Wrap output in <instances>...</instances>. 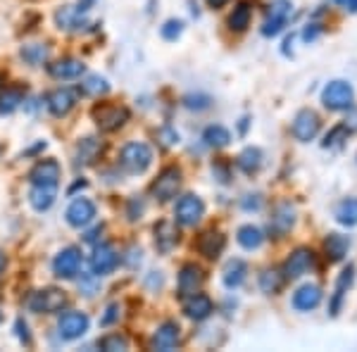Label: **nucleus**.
<instances>
[{"label":"nucleus","mask_w":357,"mask_h":352,"mask_svg":"<svg viewBox=\"0 0 357 352\" xmlns=\"http://www.w3.org/2000/svg\"><path fill=\"white\" fill-rule=\"evenodd\" d=\"M5 264H8V257H5V252L0 250V274L5 271Z\"/></svg>","instance_id":"nucleus-54"},{"label":"nucleus","mask_w":357,"mask_h":352,"mask_svg":"<svg viewBox=\"0 0 357 352\" xmlns=\"http://www.w3.org/2000/svg\"><path fill=\"white\" fill-rule=\"evenodd\" d=\"M293 309L298 312H312L319 307L321 303V288L314 284H305L293 293Z\"/></svg>","instance_id":"nucleus-21"},{"label":"nucleus","mask_w":357,"mask_h":352,"mask_svg":"<svg viewBox=\"0 0 357 352\" xmlns=\"http://www.w3.org/2000/svg\"><path fill=\"white\" fill-rule=\"evenodd\" d=\"M284 279L286 276H281L279 269H264L260 274V291L267 293V296H276L284 286Z\"/></svg>","instance_id":"nucleus-37"},{"label":"nucleus","mask_w":357,"mask_h":352,"mask_svg":"<svg viewBox=\"0 0 357 352\" xmlns=\"http://www.w3.org/2000/svg\"><path fill=\"white\" fill-rule=\"evenodd\" d=\"M91 326V319L84 312H65V314L57 319V336L62 340H79L86 336Z\"/></svg>","instance_id":"nucleus-8"},{"label":"nucleus","mask_w":357,"mask_h":352,"mask_svg":"<svg viewBox=\"0 0 357 352\" xmlns=\"http://www.w3.org/2000/svg\"><path fill=\"white\" fill-rule=\"evenodd\" d=\"M119 319V305H107L105 314L100 316V326H112Z\"/></svg>","instance_id":"nucleus-44"},{"label":"nucleus","mask_w":357,"mask_h":352,"mask_svg":"<svg viewBox=\"0 0 357 352\" xmlns=\"http://www.w3.org/2000/svg\"><path fill=\"white\" fill-rule=\"evenodd\" d=\"M203 281H205V274L198 264H183L178 269V279H176V286H178V296L181 298H188L193 293H198L203 288Z\"/></svg>","instance_id":"nucleus-14"},{"label":"nucleus","mask_w":357,"mask_h":352,"mask_svg":"<svg viewBox=\"0 0 357 352\" xmlns=\"http://www.w3.org/2000/svg\"><path fill=\"white\" fill-rule=\"evenodd\" d=\"M98 155H100V141L89 136L84 141H79L77 153H74V162H77V167H89L96 162Z\"/></svg>","instance_id":"nucleus-28"},{"label":"nucleus","mask_w":357,"mask_h":352,"mask_svg":"<svg viewBox=\"0 0 357 352\" xmlns=\"http://www.w3.org/2000/svg\"><path fill=\"white\" fill-rule=\"evenodd\" d=\"M0 155H3V146H0Z\"/></svg>","instance_id":"nucleus-59"},{"label":"nucleus","mask_w":357,"mask_h":352,"mask_svg":"<svg viewBox=\"0 0 357 352\" xmlns=\"http://www.w3.org/2000/svg\"><path fill=\"white\" fill-rule=\"evenodd\" d=\"M117 264H119V255L110 243H100L93 250V255H91V271H93L96 276L112 274V271L117 269Z\"/></svg>","instance_id":"nucleus-12"},{"label":"nucleus","mask_w":357,"mask_h":352,"mask_svg":"<svg viewBox=\"0 0 357 352\" xmlns=\"http://www.w3.org/2000/svg\"><path fill=\"white\" fill-rule=\"evenodd\" d=\"M93 3H96V0H82V5H79V8H82L84 13H86V10H89V8H91V5H93Z\"/></svg>","instance_id":"nucleus-55"},{"label":"nucleus","mask_w":357,"mask_h":352,"mask_svg":"<svg viewBox=\"0 0 357 352\" xmlns=\"http://www.w3.org/2000/svg\"><path fill=\"white\" fill-rule=\"evenodd\" d=\"M293 224H296V207L291 203L276 205L272 212V219H269V231H272L276 238H281V236H286L293 229Z\"/></svg>","instance_id":"nucleus-16"},{"label":"nucleus","mask_w":357,"mask_h":352,"mask_svg":"<svg viewBox=\"0 0 357 352\" xmlns=\"http://www.w3.org/2000/svg\"><path fill=\"white\" fill-rule=\"evenodd\" d=\"M77 105V93L69 89H57L48 95V109L55 117H65Z\"/></svg>","instance_id":"nucleus-22"},{"label":"nucleus","mask_w":357,"mask_h":352,"mask_svg":"<svg viewBox=\"0 0 357 352\" xmlns=\"http://www.w3.org/2000/svg\"><path fill=\"white\" fill-rule=\"evenodd\" d=\"M312 267H314V252L310 247H296L284 264V276L286 279H301Z\"/></svg>","instance_id":"nucleus-11"},{"label":"nucleus","mask_w":357,"mask_h":352,"mask_svg":"<svg viewBox=\"0 0 357 352\" xmlns=\"http://www.w3.org/2000/svg\"><path fill=\"white\" fill-rule=\"evenodd\" d=\"M224 247H227V238H224L220 231H205V234H200V238L195 240V250L205 259H220Z\"/></svg>","instance_id":"nucleus-18"},{"label":"nucleus","mask_w":357,"mask_h":352,"mask_svg":"<svg viewBox=\"0 0 357 352\" xmlns=\"http://www.w3.org/2000/svg\"><path fill=\"white\" fill-rule=\"evenodd\" d=\"M319 129H321V119H319V114L312 112V109H301L291 124V134L301 143L314 141L317 134H319Z\"/></svg>","instance_id":"nucleus-9"},{"label":"nucleus","mask_w":357,"mask_h":352,"mask_svg":"<svg viewBox=\"0 0 357 352\" xmlns=\"http://www.w3.org/2000/svg\"><path fill=\"white\" fill-rule=\"evenodd\" d=\"M215 312V303L210 298L203 296V293H193V296L183 298V314L193 321H205L207 316Z\"/></svg>","instance_id":"nucleus-17"},{"label":"nucleus","mask_w":357,"mask_h":352,"mask_svg":"<svg viewBox=\"0 0 357 352\" xmlns=\"http://www.w3.org/2000/svg\"><path fill=\"white\" fill-rule=\"evenodd\" d=\"M321 102H324L326 109L331 112H341V109H348L355 102V91L353 86L343 79H336V82H329L321 91Z\"/></svg>","instance_id":"nucleus-4"},{"label":"nucleus","mask_w":357,"mask_h":352,"mask_svg":"<svg viewBox=\"0 0 357 352\" xmlns=\"http://www.w3.org/2000/svg\"><path fill=\"white\" fill-rule=\"evenodd\" d=\"M174 217H176V222L181 224V227H195V224L205 217L203 198H198V195H193V193L181 195L176 207H174Z\"/></svg>","instance_id":"nucleus-6"},{"label":"nucleus","mask_w":357,"mask_h":352,"mask_svg":"<svg viewBox=\"0 0 357 352\" xmlns=\"http://www.w3.org/2000/svg\"><path fill=\"white\" fill-rule=\"evenodd\" d=\"M96 219V205L89 198H77L72 205L67 207V224L74 229H84L89 227Z\"/></svg>","instance_id":"nucleus-15"},{"label":"nucleus","mask_w":357,"mask_h":352,"mask_svg":"<svg viewBox=\"0 0 357 352\" xmlns=\"http://www.w3.org/2000/svg\"><path fill=\"white\" fill-rule=\"evenodd\" d=\"M207 3V8H212V10H220V8H224V5L229 3V0H205Z\"/></svg>","instance_id":"nucleus-51"},{"label":"nucleus","mask_w":357,"mask_h":352,"mask_svg":"<svg viewBox=\"0 0 357 352\" xmlns=\"http://www.w3.org/2000/svg\"><path fill=\"white\" fill-rule=\"evenodd\" d=\"M86 72V65L77 57H62V60L48 65V74L53 79H60V82H67V79H79Z\"/></svg>","instance_id":"nucleus-20"},{"label":"nucleus","mask_w":357,"mask_h":352,"mask_svg":"<svg viewBox=\"0 0 357 352\" xmlns=\"http://www.w3.org/2000/svg\"><path fill=\"white\" fill-rule=\"evenodd\" d=\"M336 3H338V5H343V8H345V5H348L350 0H336Z\"/></svg>","instance_id":"nucleus-57"},{"label":"nucleus","mask_w":357,"mask_h":352,"mask_svg":"<svg viewBox=\"0 0 357 352\" xmlns=\"http://www.w3.org/2000/svg\"><path fill=\"white\" fill-rule=\"evenodd\" d=\"M203 141H205V146H210V148H227L229 143H231V134H229V129H224L222 124H212L203 131Z\"/></svg>","instance_id":"nucleus-34"},{"label":"nucleus","mask_w":357,"mask_h":352,"mask_svg":"<svg viewBox=\"0 0 357 352\" xmlns=\"http://www.w3.org/2000/svg\"><path fill=\"white\" fill-rule=\"evenodd\" d=\"M0 324H3V312H0Z\"/></svg>","instance_id":"nucleus-58"},{"label":"nucleus","mask_w":357,"mask_h":352,"mask_svg":"<svg viewBox=\"0 0 357 352\" xmlns=\"http://www.w3.org/2000/svg\"><path fill=\"white\" fill-rule=\"evenodd\" d=\"M82 269V250L79 247H65L53 259V271L57 279H74Z\"/></svg>","instance_id":"nucleus-10"},{"label":"nucleus","mask_w":357,"mask_h":352,"mask_svg":"<svg viewBox=\"0 0 357 352\" xmlns=\"http://www.w3.org/2000/svg\"><path fill=\"white\" fill-rule=\"evenodd\" d=\"M178 243V231L172 222H158L155 224V247L160 252H172V247Z\"/></svg>","instance_id":"nucleus-25"},{"label":"nucleus","mask_w":357,"mask_h":352,"mask_svg":"<svg viewBox=\"0 0 357 352\" xmlns=\"http://www.w3.org/2000/svg\"><path fill=\"white\" fill-rule=\"evenodd\" d=\"M178 338H181V326L176 321H162V324L155 328L151 348L160 352H172L178 345Z\"/></svg>","instance_id":"nucleus-13"},{"label":"nucleus","mask_w":357,"mask_h":352,"mask_svg":"<svg viewBox=\"0 0 357 352\" xmlns=\"http://www.w3.org/2000/svg\"><path fill=\"white\" fill-rule=\"evenodd\" d=\"M319 33H321V26H319V24H310V26L303 31V38H305V41H314V38L319 36Z\"/></svg>","instance_id":"nucleus-50"},{"label":"nucleus","mask_w":357,"mask_h":352,"mask_svg":"<svg viewBox=\"0 0 357 352\" xmlns=\"http://www.w3.org/2000/svg\"><path fill=\"white\" fill-rule=\"evenodd\" d=\"M26 305L36 314H55L67 305V293L60 288H41V291L29 296Z\"/></svg>","instance_id":"nucleus-3"},{"label":"nucleus","mask_w":357,"mask_h":352,"mask_svg":"<svg viewBox=\"0 0 357 352\" xmlns=\"http://www.w3.org/2000/svg\"><path fill=\"white\" fill-rule=\"evenodd\" d=\"M98 348L105 352H124L129 350V338L124 333H107V336L98 340Z\"/></svg>","instance_id":"nucleus-39"},{"label":"nucleus","mask_w":357,"mask_h":352,"mask_svg":"<svg viewBox=\"0 0 357 352\" xmlns=\"http://www.w3.org/2000/svg\"><path fill=\"white\" fill-rule=\"evenodd\" d=\"M55 24L65 31H82L86 26L84 10L82 8H62L55 13Z\"/></svg>","instance_id":"nucleus-26"},{"label":"nucleus","mask_w":357,"mask_h":352,"mask_svg":"<svg viewBox=\"0 0 357 352\" xmlns=\"http://www.w3.org/2000/svg\"><path fill=\"white\" fill-rule=\"evenodd\" d=\"M291 10H293L291 0H272L267 20H264V24H262V36L272 38V36H276V33L284 31V26L289 24Z\"/></svg>","instance_id":"nucleus-7"},{"label":"nucleus","mask_w":357,"mask_h":352,"mask_svg":"<svg viewBox=\"0 0 357 352\" xmlns=\"http://www.w3.org/2000/svg\"><path fill=\"white\" fill-rule=\"evenodd\" d=\"M245 276H248V264L243 262V259H229L227 267H224L222 281H224V286H227L229 291H236V288L243 286Z\"/></svg>","instance_id":"nucleus-27"},{"label":"nucleus","mask_w":357,"mask_h":352,"mask_svg":"<svg viewBox=\"0 0 357 352\" xmlns=\"http://www.w3.org/2000/svg\"><path fill=\"white\" fill-rule=\"evenodd\" d=\"M348 134H350V131L345 129V124L333 126L329 134L324 136V141H321V148H336V146H341V141H343V138L348 136Z\"/></svg>","instance_id":"nucleus-40"},{"label":"nucleus","mask_w":357,"mask_h":352,"mask_svg":"<svg viewBox=\"0 0 357 352\" xmlns=\"http://www.w3.org/2000/svg\"><path fill=\"white\" fill-rule=\"evenodd\" d=\"M57 198V186H45V183H33L31 193H29V203L36 212L50 210Z\"/></svg>","instance_id":"nucleus-24"},{"label":"nucleus","mask_w":357,"mask_h":352,"mask_svg":"<svg viewBox=\"0 0 357 352\" xmlns=\"http://www.w3.org/2000/svg\"><path fill=\"white\" fill-rule=\"evenodd\" d=\"M345 129H348V131H357V107L355 105L348 107V119H345Z\"/></svg>","instance_id":"nucleus-49"},{"label":"nucleus","mask_w":357,"mask_h":352,"mask_svg":"<svg viewBox=\"0 0 357 352\" xmlns=\"http://www.w3.org/2000/svg\"><path fill=\"white\" fill-rule=\"evenodd\" d=\"M186 107H191V109H205V107H210V98H193V95H188L186 98Z\"/></svg>","instance_id":"nucleus-48"},{"label":"nucleus","mask_w":357,"mask_h":352,"mask_svg":"<svg viewBox=\"0 0 357 352\" xmlns=\"http://www.w3.org/2000/svg\"><path fill=\"white\" fill-rule=\"evenodd\" d=\"M262 160H264L262 150L250 146V148L241 150V155L236 158V167H238L243 174H257V171H260V167H262Z\"/></svg>","instance_id":"nucleus-30"},{"label":"nucleus","mask_w":357,"mask_h":352,"mask_svg":"<svg viewBox=\"0 0 357 352\" xmlns=\"http://www.w3.org/2000/svg\"><path fill=\"white\" fill-rule=\"evenodd\" d=\"M22 102H24V91L22 89H5L3 93H0V112L13 114Z\"/></svg>","instance_id":"nucleus-38"},{"label":"nucleus","mask_w":357,"mask_h":352,"mask_svg":"<svg viewBox=\"0 0 357 352\" xmlns=\"http://www.w3.org/2000/svg\"><path fill=\"white\" fill-rule=\"evenodd\" d=\"M60 174H62V169L55 160H38V162L31 167V171H29V181L45 183V186H57Z\"/></svg>","instance_id":"nucleus-19"},{"label":"nucleus","mask_w":357,"mask_h":352,"mask_svg":"<svg viewBox=\"0 0 357 352\" xmlns=\"http://www.w3.org/2000/svg\"><path fill=\"white\" fill-rule=\"evenodd\" d=\"M345 8H348V10H350V13H357V0H350V3H348V5H345Z\"/></svg>","instance_id":"nucleus-56"},{"label":"nucleus","mask_w":357,"mask_h":352,"mask_svg":"<svg viewBox=\"0 0 357 352\" xmlns=\"http://www.w3.org/2000/svg\"><path fill=\"white\" fill-rule=\"evenodd\" d=\"M248 122H250V117H243V119H241V124H238V131H241V134H245Z\"/></svg>","instance_id":"nucleus-53"},{"label":"nucleus","mask_w":357,"mask_h":352,"mask_svg":"<svg viewBox=\"0 0 357 352\" xmlns=\"http://www.w3.org/2000/svg\"><path fill=\"white\" fill-rule=\"evenodd\" d=\"M336 222L341 227H357V198H345L336 205Z\"/></svg>","instance_id":"nucleus-33"},{"label":"nucleus","mask_w":357,"mask_h":352,"mask_svg":"<svg viewBox=\"0 0 357 352\" xmlns=\"http://www.w3.org/2000/svg\"><path fill=\"white\" fill-rule=\"evenodd\" d=\"M350 250V238L343 234H329L324 240V252L329 262H341Z\"/></svg>","instance_id":"nucleus-29"},{"label":"nucleus","mask_w":357,"mask_h":352,"mask_svg":"<svg viewBox=\"0 0 357 352\" xmlns=\"http://www.w3.org/2000/svg\"><path fill=\"white\" fill-rule=\"evenodd\" d=\"M241 205H243V210L245 212H255V210H260V207H262V198H260V195H245V198H243V203H241Z\"/></svg>","instance_id":"nucleus-47"},{"label":"nucleus","mask_w":357,"mask_h":352,"mask_svg":"<svg viewBox=\"0 0 357 352\" xmlns=\"http://www.w3.org/2000/svg\"><path fill=\"white\" fill-rule=\"evenodd\" d=\"M22 60L26 62V65H31V67H41L48 62V57H50V48L45 43H29L22 48Z\"/></svg>","instance_id":"nucleus-32"},{"label":"nucleus","mask_w":357,"mask_h":352,"mask_svg":"<svg viewBox=\"0 0 357 352\" xmlns=\"http://www.w3.org/2000/svg\"><path fill=\"white\" fill-rule=\"evenodd\" d=\"M178 188H181V169L174 164L165 167L151 186L155 200H160V203H169L172 198H176Z\"/></svg>","instance_id":"nucleus-5"},{"label":"nucleus","mask_w":357,"mask_h":352,"mask_svg":"<svg viewBox=\"0 0 357 352\" xmlns=\"http://www.w3.org/2000/svg\"><path fill=\"white\" fill-rule=\"evenodd\" d=\"M93 122L102 134H112V131H119L122 126L129 122L131 112L129 107L124 105H114V102H102V105H96L93 112H91Z\"/></svg>","instance_id":"nucleus-1"},{"label":"nucleus","mask_w":357,"mask_h":352,"mask_svg":"<svg viewBox=\"0 0 357 352\" xmlns=\"http://www.w3.org/2000/svg\"><path fill=\"white\" fill-rule=\"evenodd\" d=\"M353 284H355V267H353V264H348V267L341 271L338 281H336V291H333V298H331V305H329V314L331 316H338L341 305H343V298H345V291H348Z\"/></svg>","instance_id":"nucleus-23"},{"label":"nucleus","mask_w":357,"mask_h":352,"mask_svg":"<svg viewBox=\"0 0 357 352\" xmlns=\"http://www.w3.org/2000/svg\"><path fill=\"white\" fill-rule=\"evenodd\" d=\"M250 17H252L250 3H238L234 8V13L229 15V29L231 31H245L250 26Z\"/></svg>","instance_id":"nucleus-35"},{"label":"nucleus","mask_w":357,"mask_h":352,"mask_svg":"<svg viewBox=\"0 0 357 352\" xmlns=\"http://www.w3.org/2000/svg\"><path fill=\"white\" fill-rule=\"evenodd\" d=\"M155 136L160 138V143H162L165 148H172V146H176L178 143V134L172 126H160L158 131H155Z\"/></svg>","instance_id":"nucleus-42"},{"label":"nucleus","mask_w":357,"mask_h":352,"mask_svg":"<svg viewBox=\"0 0 357 352\" xmlns=\"http://www.w3.org/2000/svg\"><path fill=\"white\" fill-rule=\"evenodd\" d=\"M212 174H215L217 181H222V183H229V178H231V174H229V167L224 162L212 164Z\"/></svg>","instance_id":"nucleus-46"},{"label":"nucleus","mask_w":357,"mask_h":352,"mask_svg":"<svg viewBox=\"0 0 357 352\" xmlns=\"http://www.w3.org/2000/svg\"><path fill=\"white\" fill-rule=\"evenodd\" d=\"M15 331H17V338L22 340V343L31 345V333H29V326L24 319H17L15 321Z\"/></svg>","instance_id":"nucleus-45"},{"label":"nucleus","mask_w":357,"mask_h":352,"mask_svg":"<svg viewBox=\"0 0 357 352\" xmlns=\"http://www.w3.org/2000/svg\"><path fill=\"white\" fill-rule=\"evenodd\" d=\"M160 33H162L165 41H176V38L183 33V22L181 20H167L162 24V29H160Z\"/></svg>","instance_id":"nucleus-41"},{"label":"nucleus","mask_w":357,"mask_h":352,"mask_svg":"<svg viewBox=\"0 0 357 352\" xmlns=\"http://www.w3.org/2000/svg\"><path fill=\"white\" fill-rule=\"evenodd\" d=\"M98 234H102V227H96L93 231H89V234H86V240H89V243H93V240L98 238Z\"/></svg>","instance_id":"nucleus-52"},{"label":"nucleus","mask_w":357,"mask_h":352,"mask_svg":"<svg viewBox=\"0 0 357 352\" xmlns=\"http://www.w3.org/2000/svg\"><path fill=\"white\" fill-rule=\"evenodd\" d=\"M79 91H82L84 95H105L107 91H110V84H107V79H102L100 74H89V77L84 79L82 86H79Z\"/></svg>","instance_id":"nucleus-36"},{"label":"nucleus","mask_w":357,"mask_h":352,"mask_svg":"<svg viewBox=\"0 0 357 352\" xmlns=\"http://www.w3.org/2000/svg\"><path fill=\"white\" fill-rule=\"evenodd\" d=\"M119 164H122L129 174H143V171L153 164L151 146H148V143H141V141L126 143L122 148V153H119Z\"/></svg>","instance_id":"nucleus-2"},{"label":"nucleus","mask_w":357,"mask_h":352,"mask_svg":"<svg viewBox=\"0 0 357 352\" xmlns=\"http://www.w3.org/2000/svg\"><path fill=\"white\" fill-rule=\"evenodd\" d=\"M143 212H146V203H143L138 195H134V198H129V210H126V215H129L131 222H136V219L143 217Z\"/></svg>","instance_id":"nucleus-43"},{"label":"nucleus","mask_w":357,"mask_h":352,"mask_svg":"<svg viewBox=\"0 0 357 352\" xmlns=\"http://www.w3.org/2000/svg\"><path fill=\"white\" fill-rule=\"evenodd\" d=\"M236 240H238V245L243 247V250H257V247L264 243V234L257 227H252V224H245V227L238 229Z\"/></svg>","instance_id":"nucleus-31"}]
</instances>
